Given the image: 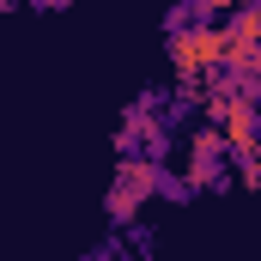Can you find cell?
<instances>
[{
	"instance_id": "5b68a950",
	"label": "cell",
	"mask_w": 261,
	"mask_h": 261,
	"mask_svg": "<svg viewBox=\"0 0 261 261\" xmlns=\"http://www.w3.org/2000/svg\"><path fill=\"white\" fill-rule=\"evenodd\" d=\"M31 6H49V12H55V6H67V0H31Z\"/></svg>"
},
{
	"instance_id": "7a4b0ae2",
	"label": "cell",
	"mask_w": 261,
	"mask_h": 261,
	"mask_svg": "<svg viewBox=\"0 0 261 261\" xmlns=\"http://www.w3.org/2000/svg\"><path fill=\"white\" fill-rule=\"evenodd\" d=\"M158 158H146V152H122V164H116V182H110V195H103V213L116 219V225H128L140 219V206L146 200H158Z\"/></svg>"
},
{
	"instance_id": "277c9868",
	"label": "cell",
	"mask_w": 261,
	"mask_h": 261,
	"mask_svg": "<svg viewBox=\"0 0 261 261\" xmlns=\"http://www.w3.org/2000/svg\"><path fill=\"white\" fill-rule=\"evenodd\" d=\"M189 189H219L225 182V134H219V122H200L195 128V146H189V176H182Z\"/></svg>"
},
{
	"instance_id": "6da1fadb",
	"label": "cell",
	"mask_w": 261,
	"mask_h": 261,
	"mask_svg": "<svg viewBox=\"0 0 261 261\" xmlns=\"http://www.w3.org/2000/svg\"><path fill=\"white\" fill-rule=\"evenodd\" d=\"M170 67H176V79H213L225 67V18L170 24Z\"/></svg>"
},
{
	"instance_id": "3957f363",
	"label": "cell",
	"mask_w": 261,
	"mask_h": 261,
	"mask_svg": "<svg viewBox=\"0 0 261 261\" xmlns=\"http://www.w3.org/2000/svg\"><path fill=\"white\" fill-rule=\"evenodd\" d=\"M152 110H158V97L146 91V97L128 110L122 134H116V152H146V158H158V164H164V158H170V128H164Z\"/></svg>"
}]
</instances>
